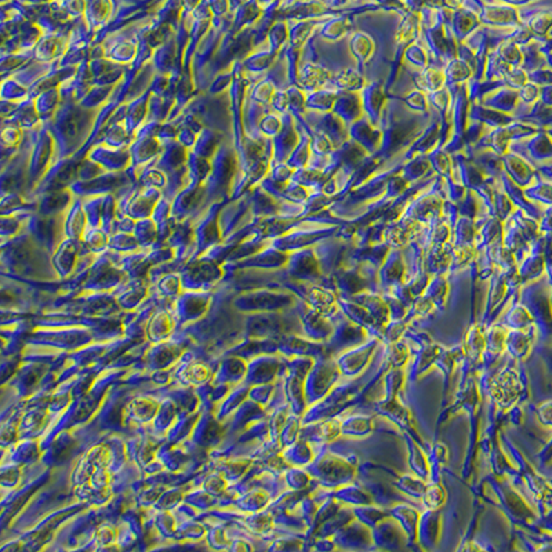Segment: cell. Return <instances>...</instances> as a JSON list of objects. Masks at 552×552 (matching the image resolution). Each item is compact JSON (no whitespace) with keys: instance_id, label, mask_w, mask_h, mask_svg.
Instances as JSON below:
<instances>
[{"instance_id":"7bdbcfd3","label":"cell","mask_w":552,"mask_h":552,"mask_svg":"<svg viewBox=\"0 0 552 552\" xmlns=\"http://www.w3.org/2000/svg\"><path fill=\"white\" fill-rule=\"evenodd\" d=\"M460 214H458V207L455 201H451L448 199H444L442 203V218L448 224L450 228L454 226L457 222Z\"/></svg>"},{"instance_id":"44dd1931","label":"cell","mask_w":552,"mask_h":552,"mask_svg":"<svg viewBox=\"0 0 552 552\" xmlns=\"http://www.w3.org/2000/svg\"><path fill=\"white\" fill-rule=\"evenodd\" d=\"M480 25V21L477 19V17L475 14H472L471 11H464V10H458L457 12H454L450 28L457 39L458 43L464 41L473 30H476Z\"/></svg>"},{"instance_id":"3957f363","label":"cell","mask_w":552,"mask_h":552,"mask_svg":"<svg viewBox=\"0 0 552 552\" xmlns=\"http://www.w3.org/2000/svg\"><path fill=\"white\" fill-rule=\"evenodd\" d=\"M451 161H453V172H451L453 179L462 184L466 189L475 190L486 181L487 177L462 150L451 153Z\"/></svg>"},{"instance_id":"9c48e42d","label":"cell","mask_w":552,"mask_h":552,"mask_svg":"<svg viewBox=\"0 0 552 552\" xmlns=\"http://www.w3.org/2000/svg\"><path fill=\"white\" fill-rule=\"evenodd\" d=\"M498 185L502 188V190L506 193V196L511 199L512 204L515 206V208L522 210L523 213H526L529 217L531 218H540L541 213L538 211V207L534 204V201H531L530 199H527V196L524 195L523 188H520L518 184H515L505 172L504 170L501 171V174L497 178Z\"/></svg>"},{"instance_id":"7402d4cb","label":"cell","mask_w":552,"mask_h":552,"mask_svg":"<svg viewBox=\"0 0 552 552\" xmlns=\"http://www.w3.org/2000/svg\"><path fill=\"white\" fill-rule=\"evenodd\" d=\"M291 181L308 188L309 190H322L328 181V177L323 170L306 166L294 170Z\"/></svg>"},{"instance_id":"ba28073f","label":"cell","mask_w":552,"mask_h":552,"mask_svg":"<svg viewBox=\"0 0 552 552\" xmlns=\"http://www.w3.org/2000/svg\"><path fill=\"white\" fill-rule=\"evenodd\" d=\"M309 126L312 128L319 130L323 134H326L327 138L333 142L334 148L341 146L349 138L348 126L331 110L320 113L317 116L316 121H313V124H309Z\"/></svg>"},{"instance_id":"8992f818","label":"cell","mask_w":552,"mask_h":552,"mask_svg":"<svg viewBox=\"0 0 552 552\" xmlns=\"http://www.w3.org/2000/svg\"><path fill=\"white\" fill-rule=\"evenodd\" d=\"M334 73L331 70H328L326 66H323L315 61H308V62L299 65L297 86H299L304 91L310 92V91L326 87V84L330 81Z\"/></svg>"},{"instance_id":"ab89813d","label":"cell","mask_w":552,"mask_h":552,"mask_svg":"<svg viewBox=\"0 0 552 552\" xmlns=\"http://www.w3.org/2000/svg\"><path fill=\"white\" fill-rule=\"evenodd\" d=\"M519 102L523 105H533L540 98V86L531 81H527L523 87L518 90Z\"/></svg>"},{"instance_id":"f1b7e54d","label":"cell","mask_w":552,"mask_h":552,"mask_svg":"<svg viewBox=\"0 0 552 552\" xmlns=\"http://www.w3.org/2000/svg\"><path fill=\"white\" fill-rule=\"evenodd\" d=\"M426 98H428V102H429V108L432 106L436 110V113H437V116L440 119L450 116L453 98H451V94H450L447 87H442V88H439L436 91L428 92Z\"/></svg>"},{"instance_id":"74e56055","label":"cell","mask_w":552,"mask_h":552,"mask_svg":"<svg viewBox=\"0 0 552 552\" xmlns=\"http://www.w3.org/2000/svg\"><path fill=\"white\" fill-rule=\"evenodd\" d=\"M502 81H504V84L506 87H511L513 90H519L520 87H523L529 81L527 72L524 69H522L520 66H513L504 76Z\"/></svg>"},{"instance_id":"4dcf8cb0","label":"cell","mask_w":552,"mask_h":552,"mask_svg":"<svg viewBox=\"0 0 552 552\" xmlns=\"http://www.w3.org/2000/svg\"><path fill=\"white\" fill-rule=\"evenodd\" d=\"M520 50H522V63H520V68L524 69L527 73L531 72V70H534V69H538V68H542V66H544L545 58H544V55L541 54L540 48H537V47L534 46V43H530V41H529V43L520 46Z\"/></svg>"},{"instance_id":"4fadbf2b","label":"cell","mask_w":552,"mask_h":552,"mask_svg":"<svg viewBox=\"0 0 552 552\" xmlns=\"http://www.w3.org/2000/svg\"><path fill=\"white\" fill-rule=\"evenodd\" d=\"M522 146L526 148L527 156H523L527 161H546L552 160V138L548 132L538 130L531 137L519 141Z\"/></svg>"},{"instance_id":"d6a6232c","label":"cell","mask_w":552,"mask_h":552,"mask_svg":"<svg viewBox=\"0 0 552 552\" xmlns=\"http://www.w3.org/2000/svg\"><path fill=\"white\" fill-rule=\"evenodd\" d=\"M494 51L511 68L520 66V63H522V50H520L519 44H516V43H513L511 40H504L494 48Z\"/></svg>"},{"instance_id":"8fae6325","label":"cell","mask_w":552,"mask_h":552,"mask_svg":"<svg viewBox=\"0 0 552 552\" xmlns=\"http://www.w3.org/2000/svg\"><path fill=\"white\" fill-rule=\"evenodd\" d=\"M487 177L497 179L502 171V160L501 156L491 149H475L472 146H465L462 150Z\"/></svg>"},{"instance_id":"f546056e","label":"cell","mask_w":552,"mask_h":552,"mask_svg":"<svg viewBox=\"0 0 552 552\" xmlns=\"http://www.w3.org/2000/svg\"><path fill=\"white\" fill-rule=\"evenodd\" d=\"M388 98L402 101L411 112L421 113V115H425L429 112V102L426 98V92H424L418 88L407 92L404 97H393V95L388 94Z\"/></svg>"},{"instance_id":"f35d334b","label":"cell","mask_w":552,"mask_h":552,"mask_svg":"<svg viewBox=\"0 0 552 552\" xmlns=\"http://www.w3.org/2000/svg\"><path fill=\"white\" fill-rule=\"evenodd\" d=\"M487 130H489V128H487L484 124H482L480 121L469 120V121H468V126H466V130H465V132H464V137H462L465 146H472V145H475V144L480 139V137H482ZM464 149H465V148H464Z\"/></svg>"},{"instance_id":"60d3db41","label":"cell","mask_w":552,"mask_h":552,"mask_svg":"<svg viewBox=\"0 0 552 552\" xmlns=\"http://www.w3.org/2000/svg\"><path fill=\"white\" fill-rule=\"evenodd\" d=\"M444 189H446L447 199L451 201H455V203H458L466 192V188L462 184L454 181L453 177L444 178Z\"/></svg>"},{"instance_id":"9a60e30c","label":"cell","mask_w":552,"mask_h":552,"mask_svg":"<svg viewBox=\"0 0 552 552\" xmlns=\"http://www.w3.org/2000/svg\"><path fill=\"white\" fill-rule=\"evenodd\" d=\"M468 117H469V120L480 121L487 128L508 126L509 123H512L515 120L513 115H508V113L500 112L497 109L484 106L480 102H471Z\"/></svg>"},{"instance_id":"1f68e13d","label":"cell","mask_w":552,"mask_h":552,"mask_svg":"<svg viewBox=\"0 0 552 552\" xmlns=\"http://www.w3.org/2000/svg\"><path fill=\"white\" fill-rule=\"evenodd\" d=\"M524 195L534 203H541L546 206H552V184L538 181L523 188Z\"/></svg>"},{"instance_id":"277c9868","label":"cell","mask_w":552,"mask_h":552,"mask_svg":"<svg viewBox=\"0 0 552 552\" xmlns=\"http://www.w3.org/2000/svg\"><path fill=\"white\" fill-rule=\"evenodd\" d=\"M504 172L520 188H526L533 184L535 178V170L523 156L513 150H508L501 156Z\"/></svg>"},{"instance_id":"ee69618b","label":"cell","mask_w":552,"mask_h":552,"mask_svg":"<svg viewBox=\"0 0 552 552\" xmlns=\"http://www.w3.org/2000/svg\"><path fill=\"white\" fill-rule=\"evenodd\" d=\"M457 57L461 59V61H464L471 69H472V72L475 73V70H476V66H477V59H476V54H475V51L471 48V47H468L464 41H461V43H458V48H457Z\"/></svg>"},{"instance_id":"603a6c76","label":"cell","mask_w":552,"mask_h":552,"mask_svg":"<svg viewBox=\"0 0 552 552\" xmlns=\"http://www.w3.org/2000/svg\"><path fill=\"white\" fill-rule=\"evenodd\" d=\"M477 228L475 219L468 217H458L457 222L451 228V243L454 246H473Z\"/></svg>"},{"instance_id":"e575fe53","label":"cell","mask_w":552,"mask_h":552,"mask_svg":"<svg viewBox=\"0 0 552 552\" xmlns=\"http://www.w3.org/2000/svg\"><path fill=\"white\" fill-rule=\"evenodd\" d=\"M493 208H494V215L501 219L502 222L512 214V211L515 210V206L512 204L511 199L506 196V193L502 190V188L498 185H495L494 189V200H493Z\"/></svg>"},{"instance_id":"52a82bcc","label":"cell","mask_w":552,"mask_h":552,"mask_svg":"<svg viewBox=\"0 0 552 552\" xmlns=\"http://www.w3.org/2000/svg\"><path fill=\"white\" fill-rule=\"evenodd\" d=\"M331 112L337 115L349 127L353 121H356L364 115L360 94L349 91L337 92Z\"/></svg>"},{"instance_id":"8d00e7d4","label":"cell","mask_w":552,"mask_h":552,"mask_svg":"<svg viewBox=\"0 0 552 552\" xmlns=\"http://www.w3.org/2000/svg\"><path fill=\"white\" fill-rule=\"evenodd\" d=\"M457 207L460 217H468L476 219L480 211V201L473 190L466 189L464 197L457 203Z\"/></svg>"},{"instance_id":"d590c367","label":"cell","mask_w":552,"mask_h":552,"mask_svg":"<svg viewBox=\"0 0 552 552\" xmlns=\"http://www.w3.org/2000/svg\"><path fill=\"white\" fill-rule=\"evenodd\" d=\"M348 28H349V23L345 17L335 18L322 26L320 36L326 40H339L341 37H344L346 34Z\"/></svg>"},{"instance_id":"836d02e7","label":"cell","mask_w":552,"mask_h":552,"mask_svg":"<svg viewBox=\"0 0 552 552\" xmlns=\"http://www.w3.org/2000/svg\"><path fill=\"white\" fill-rule=\"evenodd\" d=\"M511 66L504 62L497 52L493 50L487 55L486 69H484V79L486 80H502L504 76L508 73Z\"/></svg>"},{"instance_id":"ffe728a7","label":"cell","mask_w":552,"mask_h":552,"mask_svg":"<svg viewBox=\"0 0 552 552\" xmlns=\"http://www.w3.org/2000/svg\"><path fill=\"white\" fill-rule=\"evenodd\" d=\"M443 73H444V87L447 88L465 84L473 75L472 69L458 57H454L444 63Z\"/></svg>"},{"instance_id":"7c38bea8","label":"cell","mask_w":552,"mask_h":552,"mask_svg":"<svg viewBox=\"0 0 552 552\" xmlns=\"http://www.w3.org/2000/svg\"><path fill=\"white\" fill-rule=\"evenodd\" d=\"M366 84V79L357 68H345L333 75L330 81L326 84V88L335 92H360Z\"/></svg>"},{"instance_id":"30bf717a","label":"cell","mask_w":552,"mask_h":552,"mask_svg":"<svg viewBox=\"0 0 552 552\" xmlns=\"http://www.w3.org/2000/svg\"><path fill=\"white\" fill-rule=\"evenodd\" d=\"M439 135H440V124H439V116L437 119H432L428 126L424 128V131L411 142V145L402 153L400 160H407L411 159L413 156L422 153L426 155L429 150L437 146L439 144Z\"/></svg>"},{"instance_id":"7dc6e473","label":"cell","mask_w":552,"mask_h":552,"mask_svg":"<svg viewBox=\"0 0 552 552\" xmlns=\"http://www.w3.org/2000/svg\"><path fill=\"white\" fill-rule=\"evenodd\" d=\"M544 105L552 106V84H546L540 87V98Z\"/></svg>"},{"instance_id":"484cf974","label":"cell","mask_w":552,"mask_h":552,"mask_svg":"<svg viewBox=\"0 0 552 552\" xmlns=\"http://www.w3.org/2000/svg\"><path fill=\"white\" fill-rule=\"evenodd\" d=\"M465 84L471 102H482L483 98L487 97L490 92L505 86L502 80H475L472 77Z\"/></svg>"},{"instance_id":"d4e9b609","label":"cell","mask_w":552,"mask_h":552,"mask_svg":"<svg viewBox=\"0 0 552 552\" xmlns=\"http://www.w3.org/2000/svg\"><path fill=\"white\" fill-rule=\"evenodd\" d=\"M298 131H299V142L297 144V146L294 148V150L291 152L288 159L286 160L287 164L290 167H293L294 170L306 167L309 164V159H310V145H309L310 137L304 128H301Z\"/></svg>"},{"instance_id":"cb8c5ba5","label":"cell","mask_w":552,"mask_h":552,"mask_svg":"<svg viewBox=\"0 0 552 552\" xmlns=\"http://www.w3.org/2000/svg\"><path fill=\"white\" fill-rule=\"evenodd\" d=\"M335 97H337V92L330 88H326V87L306 92V102H305L306 109L317 112V113L330 112L333 109Z\"/></svg>"},{"instance_id":"5bb4252c","label":"cell","mask_w":552,"mask_h":552,"mask_svg":"<svg viewBox=\"0 0 552 552\" xmlns=\"http://www.w3.org/2000/svg\"><path fill=\"white\" fill-rule=\"evenodd\" d=\"M511 142H513L511 130H509V124L508 126H502V127H495V128H490L487 130L480 139L472 145V148L475 149H491L493 152L498 153L500 156H502L504 153H506L509 150V145Z\"/></svg>"},{"instance_id":"e0dca14e","label":"cell","mask_w":552,"mask_h":552,"mask_svg":"<svg viewBox=\"0 0 552 552\" xmlns=\"http://www.w3.org/2000/svg\"><path fill=\"white\" fill-rule=\"evenodd\" d=\"M348 50L357 62L356 68L363 73L364 66L375 52V43L367 33L356 32L348 40Z\"/></svg>"},{"instance_id":"d6986e66","label":"cell","mask_w":552,"mask_h":552,"mask_svg":"<svg viewBox=\"0 0 552 552\" xmlns=\"http://www.w3.org/2000/svg\"><path fill=\"white\" fill-rule=\"evenodd\" d=\"M400 174L408 184H414V182H418L435 172L431 170L428 156L418 153V155L413 156L411 159H407L402 163Z\"/></svg>"},{"instance_id":"7a4b0ae2","label":"cell","mask_w":552,"mask_h":552,"mask_svg":"<svg viewBox=\"0 0 552 552\" xmlns=\"http://www.w3.org/2000/svg\"><path fill=\"white\" fill-rule=\"evenodd\" d=\"M359 94H360L364 116H367V119L374 126L378 127L382 112H384V109L386 106V101H388V95L384 88V83L382 81H370L363 87V90Z\"/></svg>"},{"instance_id":"bcb514c9","label":"cell","mask_w":552,"mask_h":552,"mask_svg":"<svg viewBox=\"0 0 552 552\" xmlns=\"http://www.w3.org/2000/svg\"><path fill=\"white\" fill-rule=\"evenodd\" d=\"M270 105L276 112H279L282 115L288 112V97H287V92L283 91V90L275 91V94L272 95V99H270Z\"/></svg>"},{"instance_id":"6da1fadb","label":"cell","mask_w":552,"mask_h":552,"mask_svg":"<svg viewBox=\"0 0 552 552\" xmlns=\"http://www.w3.org/2000/svg\"><path fill=\"white\" fill-rule=\"evenodd\" d=\"M426 115L429 113H420L418 116H407L406 119L397 120L393 116L392 108L385 106L378 126L382 132L381 144L374 155L386 163L400 152H404L432 120L431 119L429 121L422 123V117Z\"/></svg>"},{"instance_id":"2e32d148","label":"cell","mask_w":552,"mask_h":552,"mask_svg":"<svg viewBox=\"0 0 552 552\" xmlns=\"http://www.w3.org/2000/svg\"><path fill=\"white\" fill-rule=\"evenodd\" d=\"M410 76L415 88L426 94L444 87L443 68L432 62H429V65L424 69H417L410 72Z\"/></svg>"},{"instance_id":"b9f144b4","label":"cell","mask_w":552,"mask_h":552,"mask_svg":"<svg viewBox=\"0 0 552 552\" xmlns=\"http://www.w3.org/2000/svg\"><path fill=\"white\" fill-rule=\"evenodd\" d=\"M282 128V116L276 115H266L261 120V131L266 137H275Z\"/></svg>"},{"instance_id":"5b68a950","label":"cell","mask_w":552,"mask_h":552,"mask_svg":"<svg viewBox=\"0 0 552 552\" xmlns=\"http://www.w3.org/2000/svg\"><path fill=\"white\" fill-rule=\"evenodd\" d=\"M348 134L349 138L364 148L368 155L375 153L379 148L382 135L381 128L374 126L364 115L348 127Z\"/></svg>"},{"instance_id":"f6af8a7d","label":"cell","mask_w":552,"mask_h":552,"mask_svg":"<svg viewBox=\"0 0 552 552\" xmlns=\"http://www.w3.org/2000/svg\"><path fill=\"white\" fill-rule=\"evenodd\" d=\"M529 81L535 83L538 86H546V84H552V69L548 68H538L534 69L531 72L527 73Z\"/></svg>"},{"instance_id":"83f0119b","label":"cell","mask_w":552,"mask_h":552,"mask_svg":"<svg viewBox=\"0 0 552 552\" xmlns=\"http://www.w3.org/2000/svg\"><path fill=\"white\" fill-rule=\"evenodd\" d=\"M429 59L431 55L426 50L425 46H422V43H420L418 40L411 43L403 54V62H407L408 65H411L415 69H424L429 65Z\"/></svg>"},{"instance_id":"4316f807","label":"cell","mask_w":552,"mask_h":552,"mask_svg":"<svg viewBox=\"0 0 552 552\" xmlns=\"http://www.w3.org/2000/svg\"><path fill=\"white\" fill-rule=\"evenodd\" d=\"M426 156H428V160H429V164H431V170L435 174L443 177V178L451 177L453 161H451V155L450 153H447L443 148H437L436 146L432 150H429L426 153Z\"/></svg>"},{"instance_id":"ac0fdd59","label":"cell","mask_w":552,"mask_h":552,"mask_svg":"<svg viewBox=\"0 0 552 552\" xmlns=\"http://www.w3.org/2000/svg\"><path fill=\"white\" fill-rule=\"evenodd\" d=\"M480 103H483L484 106L497 109L500 112L512 115L519 105V94H518V90L502 86V87L497 88L495 91L490 92L487 97H484Z\"/></svg>"}]
</instances>
